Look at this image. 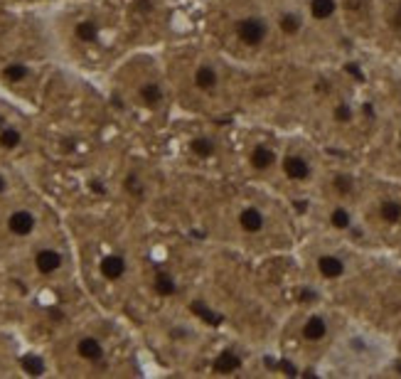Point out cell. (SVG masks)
<instances>
[{
    "label": "cell",
    "mask_w": 401,
    "mask_h": 379,
    "mask_svg": "<svg viewBox=\"0 0 401 379\" xmlns=\"http://www.w3.org/2000/svg\"><path fill=\"white\" fill-rule=\"evenodd\" d=\"M252 72L254 67L234 62L222 49L202 39L180 49L168 77L185 108H192L202 118H227L247 106Z\"/></svg>",
    "instance_id": "obj_1"
},
{
    "label": "cell",
    "mask_w": 401,
    "mask_h": 379,
    "mask_svg": "<svg viewBox=\"0 0 401 379\" xmlns=\"http://www.w3.org/2000/svg\"><path fill=\"white\" fill-rule=\"evenodd\" d=\"M204 39L244 67H271L280 54L269 0H207Z\"/></svg>",
    "instance_id": "obj_2"
},
{
    "label": "cell",
    "mask_w": 401,
    "mask_h": 379,
    "mask_svg": "<svg viewBox=\"0 0 401 379\" xmlns=\"http://www.w3.org/2000/svg\"><path fill=\"white\" fill-rule=\"evenodd\" d=\"M222 229L227 244L257 249L276 232L273 202L259 194V185H244L222 207Z\"/></svg>",
    "instance_id": "obj_3"
},
{
    "label": "cell",
    "mask_w": 401,
    "mask_h": 379,
    "mask_svg": "<svg viewBox=\"0 0 401 379\" xmlns=\"http://www.w3.org/2000/svg\"><path fill=\"white\" fill-rule=\"evenodd\" d=\"M283 143L269 131L247 126L234 131L232 138V173L244 185H273Z\"/></svg>",
    "instance_id": "obj_4"
},
{
    "label": "cell",
    "mask_w": 401,
    "mask_h": 379,
    "mask_svg": "<svg viewBox=\"0 0 401 379\" xmlns=\"http://www.w3.org/2000/svg\"><path fill=\"white\" fill-rule=\"evenodd\" d=\"M315 180H318V163H315L313 153L305 146H298V143H283L278 170H276L273 178V187L285 185L300 190L313 185Z\"/></svg>",
    "instance_id": "obj_5"
},
{
    "label": "cell",
    "mask_w": 401,
    "mask_h": 379,
    "mask_svg": "<svg viewBox=\"0 0 401 379\" xmlns=\"http://www.w3.org/2000/svg\"><path fill=\"white\" fill-rule=\"evenodd\" d=\"M315 35H330L343 27L345 5L343 0H300Z\"/></svg>",
    "instance_id": "obj_6"
},
{
    "label": "cell",
    "mask_w": 401,
    "mask_h": 379,
    "mask_svg": "<svg viewBox=\"0 0 401 379\" xmlns=\"http://www.w3.org/2000/svg\"><path fill=\"white\" fill-rule=\"evenodd\" d=\"M330 335H333V323L320 311H310L298 325V340L303 345H320L330 340Z\"/></svg>",
    "instance_id": "obj_7"
},
{
    "label": "cell",
    "mask_w": 401,
    "mask_h": 379,
    "mask_svg": "<svg viewBox=\"0 0 401 379\" xmlns=\"http://www.w3.org/2000/svg\"><path fill=\"white\" fill-rule=\"evenodd\" d=\"M313 266L320 281H340L347 273V259L340 251H320L313 259Z\"/></svg>",
    "instance_id": "obj_8"
},
{
    "label": "cell",
    "mask_w": 401,
    "mask_h": 379,
    "mask_svg": "<svg viewBox=\"0 0 401 379\" xmlns=\"http://www.w3.org/2000/svg\"><path fill=\"white\" fill-rule=\"evenodd\" d=\"M328 224L333 232L347 234L352 232L354 224H357V212H354L352 204H347L345 199H335L328 209Z\"/></svg>",
    "instance_id": "obj_9"
},
{
    "label": "cell",
    "mask_w": 401,
    "mask_h": 379,
    "mask_svg": "<svg viewBox=\"0 0 401 379\" xmlns=\"http://www.w3.org/2000/svg\"><path fill=\"white\" fill-rule=\"evenodd\" d=\"M374 217L382 227H399L401 224V199L389 194V197H379L377 199V207H374Z\"/></svg>",
    "instance_id": "obj_10"
},
{
    "label": "cell",
    "mask_w": 401,
    "mask_h": 379,
    "mask_svg": "<svg viewBox=\"0 0 401 379\" xmlns=\"http://www.w3.org/2000/svg\"><path fill=\"white\" fill-rule=\"evenodd\" d=\"M62 263L64 259L57 249H39V251L35 254V268H37L42 276H52L54 271L62 268Z\"/></svg>",
    "instance_id": "obj_11"
},
{
    "label": "cell",
    "mask_w": 401,
    "mask_h": 379,
    "mask_svg": "<svg viewBox=\"0 0 401 379\" xmlns=\"http://www.w3.org/2000/svg\"><path fill=\"white\" fill-rule=\"evenodd\" d=\"M8 229L15 237H30L35 232V214L27 209H15L8 217Z\"/></svg>",
    "instance_id": "obj_12"
},
{
    "label": "cell",
    "mask_w": 401,
    "mask_h": 379,
    "mask_svg": "<svg viewBox=\"0 0 401 379\" xmlns=\"http://www.w3.org/2000/svg\"><path fill=\"white\" fill-rule=\"evenodd\" d=\"M74 37L82 44H97L101 39V25L92 18H84L74 25Z\"/></svg>",
    "instance_id": "obj_13"
},
{
    "label": "cell",
    "mask_w": 401,
    "mask_h": 379,
    "mask_svg": "<svg viewBox=\"0 0 401 379\" xmlns=\"http://www.w3.org/2000/svg\"><path fill=\"white\" fill-rule=\"evenodd\" d=\"M99 268H101L104 278L118 281V278H123V273H126V259L118 256V254H106V256L101 259V263H99Z\"/></svg>",
    "instance_id": "obj_14"
},
{
    "label": "cell",
    "mask_w": 401,
    "mask_h": 379,
    "mask_svg": "<svg viewBox=\"0 0 401 379\" xmlns=\"http://www.w3.org/2000/svg\"><path fill=\"white\" fill-rule=\"evenodd\" d=\"M77 352L82 360L87 362H101L104 360V345L101 340H97V337H82V340L77 342Z\"/></svg>",
    "instance_id": "obj_15"
},
{
    "label": "cell",
    "mask_w": 401,
    "mask_h": 379,
    "mask_svg": "<svg viewBox=\"0 0 401 379\" xmlns=\"http://www.w3.org/2000/svg\"><path fill=\"white\" fill-rule=\"evenodd\" d=\"M384 25L394 35H401V0H389L387 10H384Z\"/></svg>",
    "instance_id": "obj_16"
},
{
    "label": "cell",
    "mask_w": 401,
    "mask_h": 379,
    "mask_svg": "<svg viewBox=\"0 0 401 379\" xmlns=\"http://www.w3.org/2000/svg\"><path fill=\"white\" fill-rule=\"evenodd\" d=\"M27 74H30L27 64H20V62H15V64H8V67L3 69V77L8 79V82H13V84H20V82H25V79H27Z\"/></svg>",
    "instance_id": "obj_17"
},
{
    "label": "cell",
    "mask_w": 401,
    "mask_h": 379,
    "mask_svg": "<svg viewBox=\"0 0 401 379\" xmlns=\"http://www.w3.org/2000/svg\"><path fill=\"white\" fill-rule=\"evenodd\" d=\"M20 141H23V136H20V131L18 128H13V126H5L3 131H0V146L3 148H18L20 146Z\"/></svg>",
    "instance_id": "obj_18"
},
{
    "label": "cell",
    "mask_w": 401,
    "mask_h": 379,
    "mask_svg": "<svg viewBox=\"0 0 401 379\" xmlns=\"http://www.w3.org/2000/svg\"><path fill=\"white\" fill-rule=\"evenodd\" d=\"M23 367H25V372H30V375H42L44 372V365H42V360L39 357H35V355H27L23 360Z\"/></svg>",
    "instance_id": "obj_19"
},
{
    "label": "cell",
    "mask_w": 401,
    "mask_h": 379,
    "mask_svg": "<svg viewBox=\"0 0 401 379\" xmlns=\"http://www.w3.org/2000/svg\"><path fill=\"white\" fill-rule=\"evenodd\" d=\"M5 185H8V182H5V178H3V175H0V194H3V192H5Z\"/></svg>",
    "instance_id": "obj_20"
},
{
    "label": "cell",
    "mask_w": 401,
    "mask_h": 379,
    "mask_svg": "<svg viewBox=\"0 0 401 379\" xmlns=\"http://www.w3.org/2000/svg\"><path fill=\"white\" fill-rule=\"evenodd\" d=\"M5 128V121H3V116H0V131H3Z\"/></svg>",
    "instance_id": "obj_21"
},
{
    "label": "cell",
    "mask_w": 401,
    "mask_h": 379,
    "mask_svg": "<svg viewBox=\"0 0 401 379\" xmlns=\"http://www.w3.org/2000/svg\"><path fill=\"white\" fill-rule=\"evenodd\" d=\"M399 141H401V123H399Z\"/></svg>",
    "instance_id": "obj_22"
}]
</instances>
